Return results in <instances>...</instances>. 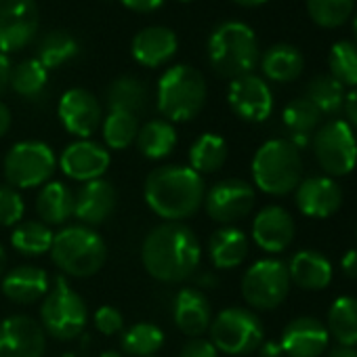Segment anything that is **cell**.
Segmentation results:
<instances>
[{"instance_id": "cell-41", "label": "cell", "mask_w": 357, "mask_h": 357, "mask_svg": "<svg viewBox=\"0 0 357 357\" xmlns=\"http://www.w3.org/2000/svg\"><path fill=\"white\" fill-rule=\"evenodd\" d=\"M139 132V120L128 112H109L103 120V141L112 149H126Z\"/></svg>"}, {"instance_id": "cell-54", "label": "cell", "mask_w": 357, "mask_h": 357, "mask_svg": "<svg viewBox=\"0 0 357 357\" xmlns=\"http://www.w3.org/2000/svg\"><path fill=\"white\" fill-rule=\"evenodd\" d=\"M99 357H122V355H120L118 351H103Z\"/></svg>"}, {"instance_id": "cell-49", "label": "cell", "mask_w": 357, "mask_h": 357, "mask_svg": "<svg viewBox=\"0 0 357 357\" xmlns=\"http://www.w3.org/2000/svg\"><path fill=\"white\" fill-rule=\"evenodd\" d=\"M259 349H261V357H280V355H284L282 344L275 342V340H263V344Z\"/></svg>"}, {"instance_id": "cell-27", "label": "cell", "mask_w": 357, "mask_h": 357, "mask_svg": "<svg viewBox=\"0 0 357 357\" xmlns=\"http://www.w3.org/2000/svg\"><path fill=\"white\" fill-rule=\"evenodd\" d=\"M36 213L45 225H63L74 215V192L61 181H49L36 196Z\"/></svg>"}, {"instance_id": "cell-1", "label": "cell", "mask_w": 357, "mask_h": 357, "mask_svg": "<svg viewBox=\"0 0 357 357\" xmlns=\"http://www.w3.org/2000/svg\"><path fill=\"white\" fill-rule=\"evenodd\" d=\"M202 259V246L194 229L183 223L168 221L153 227L141 246L145 271L166 284L185 282L194 275Z\"/></svg>"}, {"instance_id": "cell-5", "label": "cell", "mask_w": 357, "mask_h": 357, "mask_svg": "<svg viewBox=\"0 0 357 357\" xmlns=\"http://www.w3.org/2000/svg\"><path fill=\"white\" fill-rule=\"evenodd\" d=\"M155 101L166 120L190 122L206 103V80L192 66H172L158 82Z\"/></svg>"}, {"instance_id": "cell-13", "label": "cell", "mask_w": 357, "mask_h": 357, "mask_svg": "<svg viewBox=\"0 0 357 357\" xmlns=\"http://www.w3.org/2000/svg\"><path fill=\"white\" fill-rule=\"evenodd\" d=\"M36 0H0V53L26 49L38 32Z\"/></svg>"}, {"instance_id": "cell-32", "label": "cell", "mask_w": 357, "mask_h": 357, "mask_svg": "<svg viewBox=\"0 0 357 357\" xmlns=\"http://www.w3.org/2000/svg\"><path fill=\"white\" fill-rule=\"evenodd\" d=\"M328 334L344 347H357V298L338 296L328 311Z\"/></svg>"}, {"instance_id": "cell-12", "label": "cell", "mask_w": 357, "mask_h": 357, "mask_svg": "<svg viewBox=\"0 0 357 357\" xmlns=\"http://www.w3.org/2000/svg\"><path fill=\"white\" fill-rule=\"evenodd\" d=\"M255 202H257L255 188L248 181H242V178H223V181H217L213 188L206 190L204 196L206 215L221 225H231L248 217L250 211L255 208Z\"/></svg>"}, {"instance_id": "cell-14", "label": "cell", "mask_w": 357, "mask_h": 357, "mask_svg": "<svg viewBox=\"0 0 357 357\" xmlns=\"http://www.w3.org/2000/svg\"><path fill=\"white\" fill-rule=\"evenodd\" d=\"M47 332L30 315H9L0 321V357H43Z\"/></svg>"}, {"instance_id": "cell-22", "label": "cell", "mask_w": 357, "mask_h": 357, "mask_svg": "<svg viewBox=\"0 0 357 357\" xmlns=\"http://www.w3.org/2000/svg\"><path fill=\"white\" fill-rule=\"evenodd\" d=\"M172 319L185 336L190 338L202 336L213 321V311L206 294L198 288L178 290L172 303Z\"/></svg>"}, {"instance_id": "cell-9", "label": "cell", "mask_w": 357, "mask_h": 357, "mask_svg": "<svg viewBox=\"0 0 357 357\" xmlns=\"http://www.w3.org/2000/svg\"><path fill=\"white\" fill-rule=\"evenodd\" d=\"M55 151L43 141L15 143L3 162L7 185L20 190H32L49 183L55 170Z\"/></svg>"}, {"instance_id": "cell-4", "label": "cell", "mask_w": 357, "mask_h": 357, "mask_svg": "<svg viewBox=\"0 0 357 357\" xmlns=\"http://www.w3.org/2000/svg\"><path fill=\"white\" fill-rule=\"evenodd\" d=\"M301 176V149L288 139H271L257 149L252 158V178L261 192L269 196H286L298 188Z\"/></svg>"}, {"instance_id": "cell-35", "label": "cell", "mask_w": 357, "mask_h": 357, "mask_svg": "<svg viewBox=\"0 0 357 357\" xmlns=\"http://www.w3.org/2000/svg\"><path fill=\"white\" fill-rule=\"evenodd\" d=\"M162 344L164 332L151 321H139L130 326L120 338L122 351L132 357H153L162 349Z\"/></svg>"}, {"instance_id": "cell-40", "label": "cell", "mask_w": 357, "mask_h": 357, "mask_svg": "<svg viewBox=\"0 0 357 357\" xmlns=\"http://www.w3.org/2000/svg\"><path fill=\"white\" fill-rule=\"evenodd\" d=\"M330 76L342 86H357V45L340 40L330 49L328 55Z\"/></svg>"}, {"instance_id": "cell-46", "label": "cell", "mask_w": 357, "mask_h": 357, "mask_svg": "<svg viewBox=\"0 0 357 357\" xmlns=\"http://www.w3.org/2000/svg\"><path fill=\"white\" fill-rule=\"evenodd\" d=\"M11 74H13L11 59L5 53H0V95L11 86Z\"/></svg>"}, {"instance_id": "cell-11", "label": "cell", "mask_w": 357, "mask_h": 357, "mask_svg": "<svg viewBox=\"0 0 357 357\" xmlns=\"http://www.w3.org/2000/svg\"><path fill=\"white\" fill-rule=\"evenodd\" d=\"M288 265L278 259H263L250 265L242 278V296L255 309H275L290 292Z\"/></svg>"}, {"instance_id": "cell-10", "label": "cell", "mask_w": 357, "mask_h": 357, "mask_svg": "<svg viewBox=\"0 0 357 357\" xmlns=\"http://www.w3.org/2000/svg\"><path fill=\"white\" fill-rule=\"evenodd\" d=\"M313 153L326 176H344L357 166V137L344 120H330L313 135Z\"/></svg>"}, {"instance_id": "cell-39", "label": "cell", "mask_w": 357, "mask_h": 357, "mask_svg": "<svg viewBox=\"0 0 357 357\" xmlns=\"http://www.w3.org/2000/svg\"><path fill=\"white\" fill-rule=\"evenodd\" d=\"M47 80H49V70L38 59H26V61L13 66L11 89L26 99L38 97L45 91Z\"/></svg>"}, {"instance_id": "cell-15", "label": "cell", "mask_w": 357, "mask_h": 357, "mask_svg": "<svg viewBox=\"0 0 357 357\" xmlns=\"http://www.w3.org/2000/svg\"><path fill=\"white\" fill-rule=\"evenodd\" d=\"M227 101L234 114L246 122H263L273 112L271 89L263 78L255 74L231 80Z\"/></svg>"}, {"instance_id": "cell-45", "label": "cell", "mask_w": 357, "mask_h": 357, "mask_svg": "<svg viewBox=\"0 0 357 357\" xmlns=\"http://www.w3.org/2000/svg\"><path fill=\"white\" fill-rule=\"evenodd\" d=\"M120 3L130 9V11H137V13H149V11H155L158 7H162L164 0H120Z\"/></svg>"}, {"instance_id": "cell-6", "label": "cell", "mask_w": 357, "mask_h": 357, "mask_svg": "<svg viewBox=\"0 0 357 357\" xmlns=\"http://www.w3.org/2000/svg\"><path fill=\"white\" fill-rule=\"evenodd\" d=\"M51 259L55 267L72 278L95 275L107 259L103 238L84 225H70L53 236Z\"/></svg>"}, {"instance_id": "cell-19", "label": "cell", "mask_w": 357, "mask_h": 357, "mask_svg": "<svg viewBox=\"0 0 357 357\" xmlns=\"http://www.w3.org/2000/svg\"><path fill=\"white\" fill-rule=\"evenodd\" d=\"M330 342V334L326 324H321L317 317H296L292 319L280 338L282 351L288 357H319L326 353Z\"/></svg>"}, {"instance_id": "cell-28", "label": "cell", "mask_w": 357, "mask_h": 357, "mask_svg": "<svg viewBox=\"0 0 357 357\" xmlns=\"http://www.w3.org/2000/svg\"><path fill=\"white\" fill-rule=\"evenodd\" d=\"M261 68H263L265 78H269L273 82H292L303 74L305 59L296 47L280 43V45L269 47L263 53Z\"/></svg>"}, {"instance_id": "cell-30", "label": "cell", "mask_w": 357, "mask_h": 357, "mask_svg": "<svg viewBox=\"0 0 357 357\" xmlns=\"http://www.w3.org/2000/svg\"><path fill=\"white\" fill-rule=\"evenodd\" d=\"M137 147L147 160H162L176 147V130L168 120H149L137 132Z\"/></svg>"}, {"instance_id": "cell-48", "label": "cell", "mask_w": 357, "mask_h": 357, "mask_svg": "<svg viewBox=\"0 0 357 357\" xmlns=\"http://www.w3.org/2000/svg\"><path fill=\"white\" fill-rule=\"evenodd\" d=\"M340 267H342V273H344L347 278L357 280V248L344 252V257H342V261H340Z\"/></svg>"}, {"instance_id": "cell-26", "label": "cell", "mask_w": 357, "mask_h": 357, "mask_svg": "<svg viewBox=\"0 0 357 357\" xmlns=\"http://www.w3.org/2000/svg\"><path fill=\"white\" fill-rule=\"evenodd\" d=\"M208 257L217 269H236L248 257V238L242 229L225 225L208 240Z\"/></svg>"}, {"instance_id": "cell-8", "label": "cell", "mask_w": 357, "mask_h": 357, "mask_svg": "<svg viewBox=\"0 0 357 357\" xmlns=\"http://www.w3.org/2000/svg\"><path fill=\"white\" fill-rule=\"evenodd\" d=\"M211 342L227 355H248L263 344L265 328L246 307H227L211 321Z\"/></svg>"}, {"instance_id": "cell-53", "label": "cell", "mask_w": 357, "mask_h": 357, "mask_svg": "<svg viewBox=\"0 0 357 357\" xmlns=\"http://www.w3.org/2000/svg\"><path fill=\"white\" fill-rule=\"evenodd\" d=\"M5 265H7V257H5L3 244H0V275H3V271H5Z\"/></svg>"}, {"instance_id": "cell-50", "label": "cell", "mask_w": 357, "mask_h": 357, "mask_svg": "<svg viewBox=\"0 0 357 357\" xmlns=\"http://www.w3.org/2000/svg\"><path fill=\"white\" fill-rule=\"evenodd\" d=\"M328 357H357V347L336 344L334 349H330V355Z\"/></svg>"}, {"instance_id": "cell-29", "label": "cell", "mask_w": 357, "mask_h": 357, "mask_svg": "<svg viewBox=\"0 0 357 357\" xmlns=\"http://www.w3.org/2000/svg\"><path fill=\"white\" fill-rule=\"evenodd\" d=\"M284 126L290 132V143L296 145L298 149L305 147L311 141V132L319 126L321 122V112L305 97L292 99L282 114Z\"/></svg>"}, {"instance_id": "cell-3", "label": "cell", "mask_w": 357, "mask_h": 357, "mask_svg": "<svg viewBox=\"0 0 357 357\" xmlns=\"http://www.w3.org/2000/svg\"><path fill=\"white\" fill-rule=\"evenodd\" d=\"M208 61L221 78H242L259 63V43L255 32L242 22H225L208 38Z\"/></svg>"}, {"instance_id": "cell-33", "label": "cell", "mask_w": 357, "mask_h": 357, "mask_svg": "<svg viewBox=\"0 0 357 357\" xmlns=\"http://www.w3.org/2000/svg\"><path fill=\"white\" fill-rule=\"evenodd\" d=\"M105 101L109 112H128L137 116L147 103V86L132 76L116 78L107 89Z\"/></svg>"}, {"instance_id": "cell-34", "label": "cell", "mask_w": 357, "mask_h": 357, "mask_svg": "<svg viewBox=\"0 0 357 357\" xmlns=\"http://www.w3.org/2000/svg\"><path fill=\"white\" fill-rule=\"evenodd\" d=\"M11 244L24 257H43L53 246V231L43 221H24L15 225Z\"/></svg>"}, {"instance_id": "cell-21", "label": "cell", "mask_w": 357, "mask_h": 357, "mask_svg": "<svg viewBox=\"0 0 357 357\" xmlns=\"http://www.w3.org/2000/svg\"><path fill=\"white\" fill-rule=\"evenodd\" d=\"M116 202V188L105 178H95L74 194V217L84 227H97L112 217Z\"/></svg>"}, {"instance_id": "cell-18", "label": "cell", "mask_w": 357, "mask_h": 357, "mask_svg": "<svg viewBox=\"0 0 357 357\" xmlns=\"http://www.w3.org/2000/svg\"><path fill=\"white\" fill-rule=\"evenodd\" d=\"M294 200L305 217L328 219L342 206V188L332 176H309L298 183Z\"/></svg>"}, {"instance_id": "cell-20", "label": "cell", "mask_w": 357, "mask_h": 357, "mask_svg": "<svg viewBox=\"0 0 357 357\" xmlns=\"http://www.w3.org/2000/svg\"><path fill=\"white\" fill-rule=\"evenodd\" d=\"M294 234L296 225L292 215L278 204L265 206L252 221V238L257 246L271 255L284 252L292 244Z\"/></svg>"}, {"instance_id": "cell-31", "label": "cell", "mask_w": 357, "mask_h": 357, "mask_svg": "<svg viewBox=\"0 0 357 357\" xmlns=\"http://www.w3.org/2000/svg\"><path fill=\"white\" fill-rule=\"evenodd\" d=\"M227 162V143L221 135L204 132L190 147V168L198 174H211Z\"/></svg>"}, {"instance_id": "cell-36", "label": "cell", "mask_w": 357, "mask_h": 357, "mask_svg": "<svg viewBox=\"0 0 357 357\" xmlns=\"http://www.w3.org/2000/svg\"><path fill=\"white\" fill-rule=\"evenodd\" d=\"M344 86L336 82L330 74H319L311 78L305 89V99H309L321 112V116L338 114L344 107Z\"/></svg>"}, {"instance_id": "cell-2", "label": "cell", "mask_w": 357, "mask_h": 357, "mask_svg": "<svg viewBox=\"0 0 357 357\" xmlns=\"http://www.w3.org/2000/svg\"><path fill=\"white\" fill-rule=\"evenodd\" d=\"M143 196L147 206L160 219L181 223L200 211L204 204L206 185L202 174L190 166L166 164L147 174Z\"/></svg>"}, {"instance_id": "cell-43", "label": "cell", "mask_w": 357, "mask_h": 357, "mask_svg": "<svg viewBox=\"0 0 357 357\" xmlns=\"http://www.w3.org/2000/svg\"><path fill=\"white\" fill-rule=\"evenodd\" d=\"M95 328L101 332V334H105V336H114V334H118L122 328H124V317H122V313L116 309V307H112V305H103V307H99L97 311H95Z\"/></svg>"}, {"instance_id": "cell-23", "label": "cell", "mask_w": 357, "mask_h": 357, "mask_svg": "<svg viewBox=\"0 0 357 357\" xmlns=\"http://www.w3.org/2000/svg\"><path fill=\"white\" fill-rule=\"evenodd\" d=\"M51 288V278L45 269L34 265H22L5 273L3 278V294L20 305L36 303L47 296Z\"/></svg>"}, {"instance_id": "cell-25", "label": "cell", "mask_w": 357, "mask_h": 357, "mask_svg": "<svg viewBox=\"0 0 357 357\" xmlns=\"http://www.w3.org/2000/svg\"><path fill=\"white\" fill-rule=\"evenodd\" d=\"M288 275L303 290H324L332 282V263L317 250H298L288 263Z\"/></svg>"}, {"instance_id": "cell-7", "label": "cell", "mask_w": 357, "mask_h": 357, "mask_svg": "<svg viewBox=\"0 0 357 357\" xmlns=\"http://www.w3.org/2000/svg\"><path fill=\"white\" fill-rule=\"evenodd\" d=\"M89 321L84 298L63 280L55 278L40 305V326L57 340L78 338Z\"/></svg>"}, {"instance_id": "cell-38", "label": "cell", "mask_w": 357, "mask_h": 357, "mask_svg": "<svg viewBox=\"0 0 357 357\" xmlns=\"http://www.w3.org/2000/svg\"><path fill=\"white\" fill-rule=\"evenodd\" d=\"M76 53H78V43L74 40V36H70L68 32H61V30L49 32L38 43V61L47 70L63 66L66 61L74 59Z\"/></svg>"}, {"instance_id": "cell-42", "label": "cell", "mask_w": 357, "mask_h": 357, "mask_svg": "<svg viewBox=\"0 0 357 357\" xmlns=\"http://www.w3.org/2000/svg\"><path fill=\"white\" fill-rule=\"evenodd\" d=\"M26 204L20 190L11 185H0V225L15 227L24 219Z\"/></svg>"}, {"instance_id": "cell-16", "label": "cell", "mask_w": 357, "mask_h": 357, "mask_svg": "<svg viewBox=\"0 0 357 357\" xmlns=\"http://www.w3.org/2000/svg\"><path fill=\"white\" fill-rule=\"evenodd\" d=\"M57 112L63 128L78 139H89L101 124V103L86 89L66 91Z\"/></svg>"}, {"instance_id": "cell-52", "label": "cell", "mask_w": 357, "mask_h": 357, "mask_svg": "<svg viewBox=\"0 0 357 357\" xmlns=\"http://www.w3.org/2000/svg\"><path fill=\"white\" fill-rule=\"evenodd\" d=\"M236 5H242V7H259L263 3H267V0H234Z\"/></svg>"}, {"instance_id": "cell-24", "label": "cell", "mask_w": 357, "mask_h": 357, "mask_svg": "<svg viewBox=\"0 0 357 357\" xmlns=\"http://www.w3.org/2000/svg\"><path fill=\"white\" fill-rule=\"evenodd\" d=\"M130 53L137 63L145 68H158L176 53V36L162 26L145 28L132 38Z\"/></svg>"}, {"instance_id": "cell-57", "label": "cell", "mask_w": 357, "mask_h": 357, "mask_svg": "<svg viewBox=\"0 0 357 357\" xmlns=\"http://www.w3.org/2000/svg\"><path fill=\"white\" fill-rule=\"evenodd\" d=\"M355 234H357V231H355Z\"/></svg>"}, {"instance_id": "cell-47", "label": "cell", "mask_w": 357, "mask_h": 357, "mask_svg": "<svg viewBox=\"0 0 357 357\" xmlns=\"http://www.w3.org/2000/svg\"><path fill=\"white\" fill-rule=\"evenodd\" d=\"M344 112H347V124L357 130V86L344 97Z\"/></svg>"}, {"instance_id": "cell-56", "label": "cell", "mask_w": 357, "mask_h": 357, "mask_svg": "<svg viewBox=\"0 0 357 357\" xmlns=\"http://www.w3.org/2000/svg\"><path fill=\"white\" fill-rule=\"evenodd\" d=\"M181 3H192V0H181Z\"/></svg>"}, {"instance_id": "cell-17", "label": "cell", "mask_w": 357, "mask_h": 357, "mask_svg": "<svg viewBox=\"0 0 357 357\" xmlns=\"http://www.w3.org/2000/svg\"><path fill=\"white\" fill-rule=\"evenodd\" d=\"M109 164H112L109 151L91 139H78L70 143L59 158L61 170L70 178H74V181H82V183L103 178Z\"/></svg>"}, {"instance_id": "cell-51", "label": "cell", "mask_w": 357, "mask_h": 357, "mask_svg": "<svg viewBox=\"0 0 357 357\" xmlns=\"http://www.w3.org/2000/svg\"><path fill=\"white\" fill-rule=\"evenodd\" d=\"M11 126V112L5 103H0V137H3Z\"/></svg>"}, {"instance_id": "cell-44", "label": "cell", "mask_w": 357, "mask_h": 357, "mask_svg": "<svg viewBox=\"0 0 357 357\" xmlns=\"http://www.w3.org/2000/svg\"><path fill=\"white\" fill-rule=\"evenodd\" d=\"M217 355H219L217 347L211 340L200 338V336L198 338H190L183 344L181 353H178V357H217Z\"/></svg>"}, {"instance_id": "cell-37", "label": "cell", "mask_w": 357, "mask_h": 357, "mask_svg": "<svg viewBox=\"0 0 357 357\" xmlns=\"http://www.w3.org/2000/svg\"><path fill=\"white\" fill-rule=\"evenodd\" d=\"M307 13L315 26L336 30L355 13V0H307Z\"/></svg>"}, {"instance_id": "cell-55", "label": "cell", "mask_w": 357, "mask_h": 357, "mask_svg": "<svg viewBox=\"0 0 357 357\" xmlns=\"http://www.w3.org/2000/svg\"><path fill=\"white\" fill-rule=\"evenodd\" d=\"M353 32H355V38H357V11L353 13Z\"/></svg>"}]
</instances>
